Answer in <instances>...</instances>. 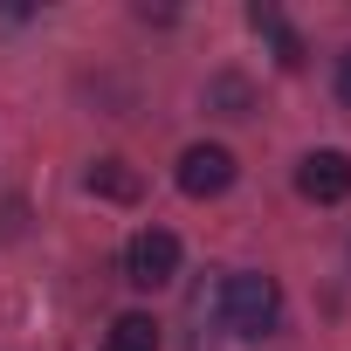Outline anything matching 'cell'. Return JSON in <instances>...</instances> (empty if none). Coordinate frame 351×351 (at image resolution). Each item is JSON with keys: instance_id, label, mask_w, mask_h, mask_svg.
Wrapping results in <instances>:
<instances>
[{"instance_id": "obj_8", "label": "cell", "mask_w": 351, "mask_h": 351, "mask_svg": "<svg viewBox=\"0 0 351 351\" xmlns=\"http://www.w3.org/2000/svg\"><path fill=\"white\" fill-rule=\"evenodd\" d=\"M90 193H104V200H138V172H131L124 158H97V165H90Z\"/></svg>"}, {"instance_id": "obj_7", "label": "cell", "mask_w": 351, "mask_h": 351, "mask_svg": "<svg viewBox=\"0 0 351 351\" xmlns=\"http://www.w3.org/2000/svg\"><path fill=\"white\" fill-rule=\"evenodd\" d=\"M104 351H158V324L145 310H124L110 330H104Z\"/></svg>"}, {"instance_id": "obj_4", "label": "cell", "mask_w": 351, "mask_h": 351, "mask_svg": "<svg viewBox=\"0 0 351 351\" xmlns=\"http://www.w3.org/2000/svg\"><path fill=\"white\" fill-rule=\"evenodd\" d=\"M296 193H303V200H317V207L351 200V152H337V145L310 152V158L296 165Z\"/></svg>"}, {"instance_id": "obj_3", "label": "cell", "mask_w": 351, "mask_h": 351, "mask_svg": "<svg viewBox=\"0 0 351 351\" xmlns=\"http://www.w3.org/2000/svg\"><path fill=\"white\" fill-rule=\"evenodd\" d=\"M234 186V152L228 145H186L180 152V193L186 200H221Z\"/></svg>"}, {"instance_id": "obj_6", "label": "cell", "mask_w": 351, "mask_h": 351, "mask_svg": "<svg viewBox=\"0 0 351 351\" xmlns=\"http://www.w3.org/2000/svg\"><path fill=\"white\" fill-rule=\"evenodd\" d=\"M207 110H214V117H248V110H255V90H248V76L221 69V76L207 83Z\"/></svg>"}, {"instance_id": "obj_1", "label": "cell", "mask_w": 351, "mask_h": 351, "mask_svg": "<svg viewBox=\"0 0 351 351\" xmlns=\"http://www.w3.org/2000/svg\"><path fill=\"white\" fill-rule=\"evenodd\" d=\"M221 324L234 337H269L282 324V282L262 276V269H234L221 282Z\"/></svg>"}, {"instance_id": "obj_5", "label": "cell", "mask_w": 351, "mask_h": 351, "mask_svg": "<svg viewBox=\"0 0 351 351\" xmlns=\"http://www.w3.org/2000/svg\"><path fill=\"white\" fill-rule=\"evenodd\" d=\"M248 28L269 42V56H276L282 69H303V35H296V28H289L276 8H262V0H255V8H248Z\"/></svg>"}, {"instance_id": "obj_2", "label": "cell", "mask_w": 351, "mask_h": 351, "mask_svg": "<svg viewBox=\"0 0 351 351\" xmlns=\"http://www.w3.org/2000/svg\"><path fill=\"white\" fill-rule=\"evenodd\" d=\"M172 276H180V234H172V228H138L124 241V282L165 289Z\"/></svg>"}, {"instance_id": "obj_9", "label": "cell", "mask_w": 351, "mask_h": 351, "mask_svg": "<svg viewBox=\"0 0 351 351\" xmlns=\"http://www.w3.org/2000/svg\"><path fill=\"white\" fill-rule=\"evenodd\" d=\"M337 97H344V104H351V49H344V56H337Z\"/></svg>"}]
</instances>
